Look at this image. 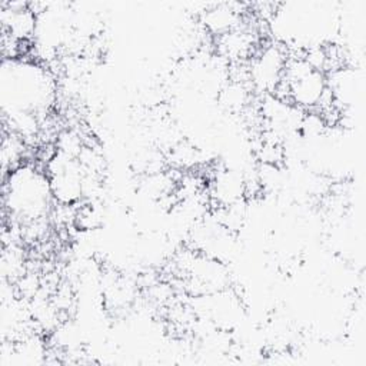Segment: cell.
I'll return each instance as SVG.
<instances>
[{
  "label": "cell",
  "mask_w": 366,
  "mask_h": 366,
  "mask_svg": "<svg viewBox=\"0 0 366 366\" xmlns=\"http://www.w3.org/2000/svg\"><path fill=\"white\" fill-rule=\"evenodd\" d=\"M84 144L83 137L74 129H64L56 137V150L71 157H77Z\"/></svg>",
  "instance_id": "cell-9"
},
{
  "label": "cell",
  "mask_w": 366,
  "mask_h": 366,
  "mask_svg": "<svg viewBox=\"0 0 366 366\" xmlns=\"http://www.w3.org/2000/svg\"><path fill=\"white\" fill-rule=\"evenodd\" d=\"M253 34L247 29L240 26L216 37L217 54L223 57L227 63H239L242 59H246L250 53L253 54Z\"/></svg>",
  "instance_id": "cell-6"
},
{
  "label": "cell",
  "mask_w": 366,
  "mask_h": 366,
  "mask_svg": "<svg viewBox=\"0 0 366 366\" xmlns=\"http://www.w3.org/2000/svg\"><path fill=\"white\" fill-rule=\"evenodd\" d=\"M200 23L206 33L219 37L240 26V11L233 3L206 6V9L200 11Z\"/></svg>",
  "instance_id": "cell-5"
},
{
  "label": "cell",
  "mask_w": 366,
  "mask_h": 366,
  "mask_svg": "<svg viewBox=\"0 0 366 366\" xmlns=\"http://www.w3.org/2000/svg\"><path fill=\"white\" fill-rule=\"evenodd\" d=\"M287 61L286 50L279 44H266L252 54L247 71V83L252 90L262 94L273 93L283 80Z\"/></svg>",
  "instance_id": "cell-3"
},
{
  "label": "cell",
  "mask_w": 366,
  "mask_h": 366,
  "mask_svg": "<svg viewBox=\"0 0 366 366\" xmlns=\"http://www.w3.org/2000/svg\"><path fill=\"white\" fill-rule=\"evenodd\" d=\"M206 192L209 200L213 202L216 207H223L244 200L247 197L244 174L236 169H217Z\"/></svg>",
  "instance_id": "cell-4"
},
{
  "label": "cell",
  "mask_w": 366,
  "mask_h": 366,
  "mask_svg": "<svg viewBox=\"0 0 366 366\" xmlns=\"http://www.w3.org/2000/svg\"><path fill=\"white\" fill-rule=\"evenodd\" d=\"M50 190L57 204L76 206L83 200L84 172L76 157L54 150L44 166Z\"/></svg>",
  "instance_id": "cell-2"
},
{
  "label": "cell",
  "mask_w": 366,
  "mask_h": 366,
  "mask_svg": "<svg viewBox=\"0 0 366 366\" xmlns=\"http://www.w3.org/2000/svg\"><path fill=\"white\" fill-rule=\"evenodd\" d=\"M51 202L54 199L44 170L24 163L4 176L3 206L19 224L47 217Z\"/></svg>",
  "instance_id": "cell-1"
},
{
  "label": "cell",
  "mask_w": 366,
  "mask_h": 366,
  "mask_svg": "<svg viewBox=\"0 0 366 366\" xmlns=\"http://www.w3.org/2000/svg\"><path fill=\"white\" fill-rule=\"evenodd\" d=\"M23 152H24V140L13 132H9L7 134L4 133L1 140V167H3L4 176L9 172L19 167L20 164H23L20 162L23 157Z\"/></svg>",
  "instance_id": "cell-8"
},
{
  "label": "cell",
  "mask_w": 366,
  "mask_h": 366,
  "mask_svg": "<svg viewBox=\"0 0 366 366\" xmlns=\"http://www.w3.org/2000/svg\"><path fill=\"white\" fill-rule=\"evenodd\" d=\"M252 89L247 80L229 79L217 92V103L229 114L242 113L250 103Z\"/></svg>",
  "instance_id": "cell-7"
}]
</instances>
